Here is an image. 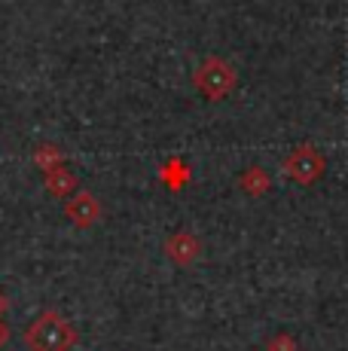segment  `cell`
Segmentation results:
<instances>
[{
    "label": "cell",
    "instance_id": "obj_7",
    "mask_svg": "<svg viewBox=\"0 0 348 351\" xmlns=\"http://www.w3.org/2000/svg\"><path fill=\"white\" fill-rule=\"evenodd\" d=\"M242 186L253 195H263L266 190H269V178H266L263 168H251V171L242 174Z\"/></svg>",
    "mask_w": 348,
    "mask_h": 351
},
{
    "label": "cell",
    "instance_id": "obj_8",
    "mask_svg": "<svg viewBox=\"0 0 348 351\" xmlns=\"http://www.w3.org/2000/svg\"><path fill=\"white\" fill-rule=\"evenodd\" d=\"M269 351H297V342L290 336H275V339H269Z\"/></svg>",
    "mask_w": 348,
    "mask_h": 351
},
{
    "label": "cell",
    "instance_id": "obj_4",
    "mask_svg": "<svg viewBox=\"0 0 348 351\" xmlns=\"http://www.w3.org/2000/svg\"><path fill=\"white\" fill-rule=\"evenodd\" d=\"M64 217H68L73 226L89 229V226L98 223V217H101V202H98L92 193H77L64 202Z\"/></svg>",
    "mask_w": 348,
    "mask_h": 351
},
{
    "label": "cell",
    "instance_id": "obj_1",
    "mask_svg": "<svg viewBox=\"0 0 348 351\" xmlns=\"http://www.w3.org/2000/svg\"><path fill=\"white\" fill-rule=\"evenodd\" d=\"M77 342L71 321L58 312H43L25 330V346L31 351H71Z\"/></svg>",
    "mask_w": 348,
    "mask_h": 351
},
{
    "label": "cell",
    "instance_id": "obj_10",
    "mask_svg": "<svg viewBox=\"0 0 348 351\" xmlns=\"http://www.w3.org/2000/svg\"><path fill=\"white\" fill-rule=\"evenodd\" d=\"M6 306H10V302H6V296L0 293V318H3V312H6Z\"/></svg>",
    "mask_w": 348,
    "mask_h": 351
},
{
    "label": "cell",
    "instance_id": "obj_5",
    "mask_svg": "<svg viewBox=\"0 0 348 351\" xmlns=\"http://www.w3.org/2000/svg\"><path fill=\"white\" fill-rule=\"evenodd\" d=\"M199 251H202V245H199L192 235H186V232H177L174 239H169V245H165V254H169L174 263H184V266L196 260Z\"/></svg>",
    "mask_w": 348,
    "mask_h": 351
},
{
    "label": "cell",
    "instance_id": "obj_2",
    "mask_svg": "<svg viewBox=\"0 0 348 351\" xmlns=\"http://www.w3.org/2000/svg\"><path fill=\"white\" fill-rule=\"evenodd\" d=\"M196 89H202L211 101L229 95L236 89V71L223 58H205L202 67L196 71Z\"/></svg>",
    "mask_w": 348,
    "mask_h": 351
},
{
    "label": "cell",
    "instance_id": "obj_6",
    "mask_svg": "<svg viewBox=\"0 0 348 351\" xmlns=\"http://www.w3.org/2000/svg\"><path fill=\"white\" fill-rule=\"evenodd\" d=\"M46 190L52 195H68L77 190V178L68 174L64 168H49V171H46Z\"/></svg>",
    "mask_w": 348,
    "mask_h": 351
},
{
    "label": "cell",
    "instance_id": "obj_3",
    "mask_svg": "<svg viewBox=\"0 0 348 351\" xmlns=\"http://www.w3.org/2000/svg\"><path fill=\"white\" fill-rule=\"evenodd\" d=\"M284 171L297 184H314L324 174V156L314 147H297L290 156L284 159Z\"/></svg>",
    "mask_w": 348,
    "mask_h": 351
},
{
    "label": "cell",
    "instance_id": "obj_9",
    "mask_svg": "<svg viewBox=\"0 0 348 351\" xmlns=\"http://www.w3.org/2000/svg\"><path fill=\"white\" fill-rule=\"evenodd\" d=\"M6 339H10V327H6V324H0V348L6 346Z\"/></svg>",
    "mask_w": 348,
    "mask_h": 351
}]
</instances>
